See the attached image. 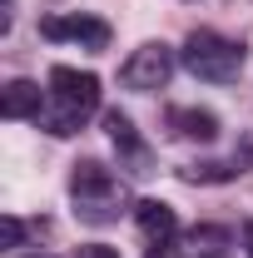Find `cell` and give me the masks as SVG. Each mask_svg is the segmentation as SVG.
<instances>
[{
    "instance_id": "cell-1",
    "label": "cell",
    "mask_w": 253,
    "mask_h": 258,
    "mask_svg": "<svg viewBox=\"0 0 253 258\" xmlns=\"http://www.w3.org/2000/svg\"><path fill=\"white\" fill-rule=\"evenodd\" d=\"M95 109H99V75L75 70V64H55L50 85H45V109H40L35 124L45 134H55V139H65V134L90 124Z\"/></svg>"
},
{
    "instance_id": "cell-2",
    "label": "cell",
    "mask_w": 253,
    "mask_h": 258,
    "mask_svg": "<svg viewBox=\"0 0 253 258\" xmlns=\"http://www.w3.org/2000/svg\"><path fill=\"white\" fill-rule=\"evenodd\" d=\"M70 204H75V219L80 224H114L129 209V189L124 179L99 159H80L70 169Z\"/></svg>"
},
{
    "instance_id": "cell-3",
    "label": "cell",
    "mask_w": 253,
    "mask_h": 258,
    "mask_svg": "<svg viewBox=\"0 0 253 258\" xmlns=\"http://www.w3.org/2000/svg\"><path fill=\"white\" fill-rule=\"evenodd\" d=\"M179 60H184V70H189L194 80L228 85V80H238V75H243L248 50H243L238 40L219 35V30H194L189 40H184V50H179Z\"/></svg>"
},
{
    "instance_id": "cell-4",
    "label": "cell",
    "mask_w": 253,
    "mask_h": 258,
    "mask_svg": "<svg viewBox=\"0 0 253 258\" xmlns=\"http://www.w3.org/2000/svg\"><path fill=\"white\" fill-rule=\"evenodd\" d=\"M169 75H174V50H169L164 40L139 45V50L119 64V85H124V90H164Z\"/></svg>"
},
{
    "instance_id": "cell-5",
    "label": "cell",
    "mask_w": 253,
    "mask_h": 258,
    "mask_svg": "<svg viewBox=\"0 0 253 258\" xmlns=\"http://www.w3.org/2000/svg\"><path fill=\"white\" fill-rule=\"evenodd\" d=\"M228 228L219 224H204V228H189V233H179V238H169V243H154L149 258H228Z\"/></svg>"
},
{
    "instance_id": "cell-6",
    "label": "cell",
    "mask_w": 253,
    "mask_h": 258,
    "mask_svg": "<svg viewBox=\"0 0 253 258\" xmlns=\"http://www.w3.org/2000/svg\"><path fill=\"white\" fill-rule=\"evenodd\" d=\"M40 35H45V40H75V45H85V50H104V45H109V25H104L99 15H80V10H70V15H45V20H40Z\"/></svg>"
},
{
    "instance_id": "cell-7",
    "label": "cell",
    "mask_w": 253,
    "mask_h": 258,
    "mask_svg": "<svg viewBox=\"0 0 253 258\" xmlns=\"http://www.w3.org/2000/svg\"><path fill=\"white\" fill-rule=\"evenodd\" d=\"M134 224H139V233H144L149 248L179 238V214H174L164 199H139V204H134Z\"/></svg>"
},
{
    "instance_id": "cell-8",
    "label": "cell",
    "mask_w": 253,
    "mask_h": 258,
    "mask_svg": "<svg viewBox=\"0 0 253 258\" xmlns=\"http://www.w3.org/2000/svg\"><path fill=\"white\" fill-rule=\"evenodd\" d=\"M40 109H45L40 85H30V80H10L5 85V95H0V114L5 119H40Z\"/></svg>"
},
{
    "instance_id": "cell-9",
    "label": "cell",
    "mask_w": 253,
    "mask_h": 258,
    "mask_svg": "<svg viewBox=\"0 0 253 258\" xmlns=\"http://www.w3.org/2000/svg\"><path fill=\"white\" fill-rule=\"evenodd\" d=\"M104 129H109L114 149H119V154H124L129 164H134V174H144V164H149V149H144V139L134 134V124H129V114H119V109H109V114H104Z\"/></svg>"
},
{
    "instance_id": "cell-10",
    "label": "cell",
    "mask_w": 253,
    "mask_h": 258,
    "mask_svg": "<svg viewBox=\"0 0 253 258\" xmlns=\"http://www.w3.org/2000/svg\"><path fill=\"white\" fill-rule=\"evenodd\" d=\"M169 129H174L179 139H199V144H209V139H219V114L174 104V109H169Z\"/></svg>"
},
{
    "instance_id": "cell-11",
    "label": "cell",
    "mask_w": 253,
    "mask_h": 258,
    "mask_svg": "<svg viewBox=\"0 0 253 258\" xmlns=\"http://www.w3.org/2000/svg\"><path fill=\"white\" fill-rule=\"evenodd\" d=\"M5 248H20V238H25V224H20V219H15V214H5Z\"/></svg>"
},
{
    "instance_id": "cell-12",
    "label": "cell",
    "mask_w": 253,
    "mask_h": 258,
    "mask_svg": "<svg viewBox=\"0 0 253 258\" xmlns=\"http://www.w3.org/2000/svg\"><path fill=\"white\" fill-rule=\"evenodd\" d=\"M75 258H119V253H114L109 243H85V248H80Z\"/></svg>"
},
{
    "instance_id": "cell-13",
    "label": "cell",
    "mask_w": 253,
    "mask_h": 258,
    "mask_svg": "<svg viewBox=\"0 0 253 258\" xmlns=\"http://www.w3.org/2000/svg\"><path fill=\"white\" fill-rule=\"evenodd\" d=\"M243 243H248V258H253V219H248V228H243Z\"/></svg>"
},
{
    "instance_id": "cell-14",
    "label": "cell",
    "mask_w": 253,
    "mask_h": 258,
    "mask_svg": "<svg viewBox=\"0 0 253 258\" xmlns=\"http://www.w3.org/2000/svg\"><path fill=\"white\" fill-rule=\"evenodd\" d=\"M30 258H50V253H30Z\"/></svg>"
}]
</instances>
